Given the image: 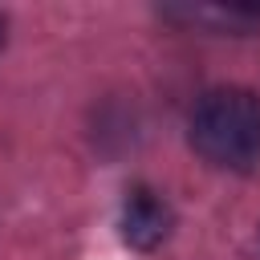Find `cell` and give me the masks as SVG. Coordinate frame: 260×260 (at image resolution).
Instances as JSON below:
<instances>
[{"mask_svg": "<svg viewBox=\"0 0 260 260\" xmlns=\"http://www.w3.org/2000/svg\"><path fill=\"white\" fill-rule=\"evenodd\" d=\"M191 146L223 171H244L260 158V98L252 89H211L191 110Z\"/></svg>", "mask_w": 260, "mask_h": 260, "instance_id": "6da1fadb", "label": "cell"}, {"mask_svg": "<svg viewBox=\"0 0 260 260\" xmlns=\"http://www.w3.org/2000/svg\"><path fill=\"white\" fill-rule=\"evenodd\" d=\"M171 203L150 187H130L122 199V240L134 248H158L171 236Z\"/></svg>", "mask_w": 260, "mask_h": 260, "instance_id": "7a4b0ae2", "label": "cell"}, {"mask_svg": "<svg viewBox=\"0 0 260 260\" xmlns=\"http://www.w3.org/2000/svg\"><path fill=\"white\" fill-rule=\"evenodd\" d=\"M162 16L183 20V24H211L215 32H248L260 24V8H211V4H183V8H162Z\"/></svg>", "mask_w": 260, "mask_h": 260, "instance_id": "3957f363", "label": "cell"}, {"mask_svg": "<svg viewBox=\"0 0 260 260\" xmlns=\"http://www.w3.org/2000/svg\"><path fill=\"white\" fill-rule=\"evenodd\" d=\"M0 49H4V16H0Z\"/></svg>", "mask_w": 260, "mask_h": 260, "instance_id": "277c9868", "label": "cell"}]
</instances>
